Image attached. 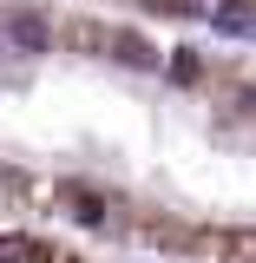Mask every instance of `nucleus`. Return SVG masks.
<instances>
[{"label": "nucleus", "instance_id": "1", "mask_svg": "<svg viewBox=\"0 0 256 263\" xmlns=\"http://www.w3.org/2000/svg\"><path fill=\"white\" fill-rule=\"evenodd\" d=\"M7 40H13L20 60H40V53H46V20H33V13H7Z\"/></svg>", "mask_w": 256, "mask_h": 263}, {"label": "nucleus", "instance_id": "2", "mask_svg": "<svg viewBox=\"0 0 256 263\" xmlns=\"http://www.w3.org/2000/svg\"><path fill=\"white\" fill-rule=\"evenodd\" d=\"M210 20H217V33H230V40H250V33H256V7H243V0H224Z\"/></svg>", "mask_w": 256, "mask_h": 263}, {"label": "nucleus", "instance_id": "3", "mask_svg": "<svg viewBox=\"0 0 256 263\" xmlns=\"http://www.w3.org/2000/svg\"><path fill=\"white\" fill-rule=\"evenodd\" d=\"M72 197V217H79V224H105V204H99L92 191H66Z\"/></svg>", "mask_w": 256, "mask_h": 263}, {"label": "nucleus", "instance_id": "4", "mask_svg": "<svg viewBox=\"0 0 256 263\" xmlns=\"http://www.w3.org/2000/svg\"><path fill=\"white\" fill-rule=\"evenodd\" d=\"M119 60H125V66H151V53H145V40H131V33H119Z\"/></svg>", "mask_w": 256, "mask_h": 263}, {"label": "nucleus", "instance_id": "5", "mask_svg": "<svg viewBox=\"0 0 256 263\" xmlns=\"http://www.w3.org/2000/svg\"><path fill=\"white\" fill-rule=\"evenodd\" d=\"M27 257V243H20V237H0V263H20Z\"/></svg>", "mask_w": 256, "mask_h": 263}, {"label": "nucleus", "instance_id": "6", "mask_svg": "<svg viewBox=\"0 0 256 263\" xmlns=\"http://www.w3.org/2000/svg\"><path fill=\"white\" fill-rule=\"evenodd\" d=\"M7 53H13V40H7V20H0V60H7Z\"/></svg>", "mask_w": 256, "mask_h": 263}]
</instances>
